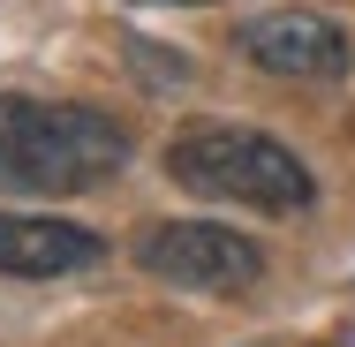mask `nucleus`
<instances>
[{
    "label": "nucleus",
    "mask_w": 355,
    "mask_h": 347,
    "mask_svg": "<svg viewBox=\"0 0 355 347\" xmlns=\"http://www.w3.org/2000/svg\"><path fill=\"white\" fill-rule=\"evenodd\" d=\"M137 265L182 294H250L265 279V249L219 219H159L137 234Z\"/></svg>",
    "instance_id": "nucleus-3"
},
{
    "label": "nucleus",
    "mask_w": 355,
    "mask_h": 347,
    "mask_svg": "<svg viewBox=\"0 0 355 347\" xmlns=\"http://www.w3.org/2000/svg\"><path fill=\"white\" fill-rule=\"evenodd\" d=\"M234 53L257 75H280V83H333L355 61L348 30L333 15H318V8H272V15L234 23Z\"/></svg>",
    "instance_id": "nucleus-4"
},
{
    "label": "nucleus",
    "mask_w": 355,
    "mask_h": 347,
    "mask_svg": "<svg viewBox=\"0 0 355 347\" xmlns=\"http://www.w3.org/2000/svg\"><path fill=\"white\" fill-rule=\"evenodd\" d=\"M129 166V129L76 98L0 91V189L15 197H83Z\"/></svg>",
    "instance_id": "nucleus-1"
},
{
    "label": "nucleus",
    "mask_w": 355,
    "mask_h": 347,
    "mask_svg": "<svg viewBox=\"0 0 355 347\" xmlns=\"http://www.w3.org/2000/svg\"><path fill=\"white\" fill-rule=\"evenodd\" d=\"M106 257V242L76 219L53 211H0V272L8 279H61V272H91Z\"/></svg>",
    "instance_id": "nucleus-5"
},
{
    "label": "nucleus",
    "mask_w": 355,
    "mask_h": 347,
    "mask_svg": "<svg viewBox=\"0 0 355 347\" xmlns=\"http://www.w3.org/2000/svg\"><path fill=\"white\" fill-rule=\"evenodd\" d=\"M166 181L205 197V204H242V211H272V219H295L310 211L318 181L310 166L287 151L280 136L265 129H234V121H197L166 143Z\"/></svg>",
    "instance_id": "nucleus-2"
},
{
    "label": "nucleus",
    "mask_w": 355,
    "mask_h": 347,
    "mask_svg": "<svg viewBox=\"0 0 355 347\" xmlns=\"http://www.w3.org/2000/svg\"><path fill=\"white\" fill-rule=\"evenodd\" d=\"M137 8H212V0H137Z\"/></svg>",
    "instance_id": "nucleus-6"
}]
</instances>
